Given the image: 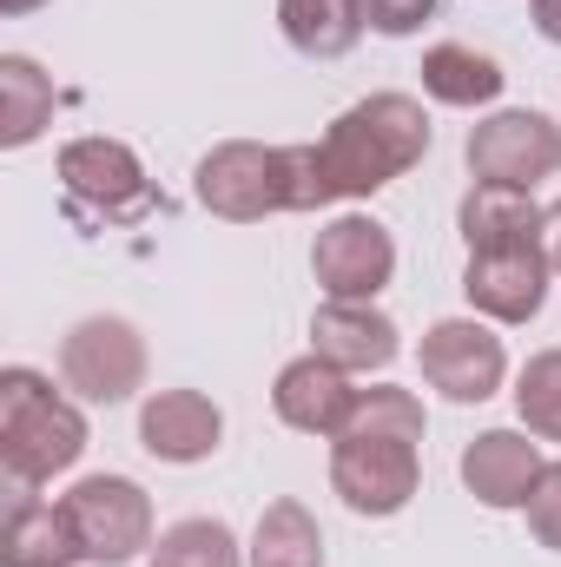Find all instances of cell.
<instances>
[{
    "label": "cell",
    "instance_id": "obj_1",
    "mask_svg": "<svg viewBox=\"0 0 561 567\" xmlns=\"http://www.w3.org/2000/svg\"><path fill=\"white\" fill-rule=\"evenodd\" d=\"M290 152H297V205L324 212L344 198H370L397 185L410 165H422L429 113L410 93H370L350 113H337L317 145H290Z\"/></svg>",
    "mask_w": 561,
    "mask_h": 567
},
{
    "label": "cell",
    "instance_id": "obj_2",
    "mask_svg": "<svg viewBox=\"0 0 561 567\" xmlns=\"http://www.w3.org/2000/svg\"><path fill=\"white\" fill-rule=\"evenodd\" d=\"M86 455V416L53 390V377L7 363L0 370V468L20 488H40L67 475Z\"/></svg>",
    "mask_w": 561,
    "mask_h": 567
},
{
    "label": "cell",
    "instance_id": "obj_3",
    "mask_svg": "<svg viewBox=\"0 0 561 567\" xmlns=\"http://www.w3.org/2000/svg\"><path fill=\"white\" fill-rule=\"evenodd\" d=\"M192 192L212 218L225 225H258L297 205V152L290 145H258V140H225L212 145L192 172Z\"/></svg>",
    "mask_w": 561,
    "mask_h": 567
},
{
    "label": "cell",
    "instance_id": "obj_4",
    "mask_svg": "<svg viewBox=\"0 0 561 567\" xmlns=\"http://www.w3.org/2000/svg\"><path fill=\"white\" fill-rule=\"evenodd\" d=\"M60 192H67V218L86 231H120V225H140L145 212H159V192L145 178L140 152L106 133L60 145Z\"/></svg>",
    "mask_w": 561,
    "mask_h": 567
},
{
    "label": "cell",
    "instance_id": "obj_5",
    "mask_svg": "<svg viewBox=\"0 0 561 567\" xmlns=\"http://www.w3.org/2000/svg\"><path fill=\"white\" fill-rule=\"evenodd\" d=\"M422 442L417 435H390V429H344L330 442V488L344 495L350 515L390 522L417 502L422 488Z\"/></svg>",
    "mask_w": 561,
    "mask_h": 567
},
{
    "label": "cell",
    "instance_id": "obj_6",
    "mask_svg": "<svg viewBox=\"0 0 561 567\" xmlns=\"http://www.w3.org/2000/svg\"><path fill=\"white\" fill-rule=\"evenodd\" d=\"M67 522H73V542H80V561L93 567H126L152 548V502L133 475H86L60 495Z\"/></svg>",
    "mask_w": 561,
    "mask_h": 567
},
{
    "label": "cell",
    "instance_id": "obj_7",
    "mask_svg": "<svg viewBox=\"0 0 561 567\" xmlns=\"http://www.w3.org/2000/svg\"><path fill=\"white\" fill-rule=\"evenodd\" d=\"M60 383L80 403H133L145 390V337L126 317H80L60 337Z\"/></svg>",
    "mask_w": 561,
    "mask_h": 567
},
{
    "label": "cell",
    "instance_id": "obj_8",
    "mask_svg": "<svg viewBox=\"0 0 561 567\" xmlns=\"http://www.w3.org/2000/svg\"><path fill=\"white\" fill-rule=\"evenodd\" d=\"M462 158H469L476 185H522V192H536L542 178L561 172V126L549 113H529V106L489 113V120L469 133Z\"/></svg>",
    "mask_w": 561,
    "mask_h": 567
},
{
    "label": "cell",
    "instance_id": "obj_9",
    "mask_svg": "<svg viewBox=\"0 0 561 567\" xmlns=\"http://www.w3.org/2000/svg\"><path fill=\"white\" fill-rule=\"evenodd\" d=\"M310 278L337 303H377V290L397 278V238H390V225H377L364 212L330 218L317 231V245H310Z\"/></svg>",
    "mask_w": 561,
    "mask_h": 567
},
{
    "label": "cell",
    "instance_id": "obj_10",
    "mask_svg": "<svg viewBox=\"0 0 561 567\" xmlns=\"http://www.w3.org/2000/svg\"><path fill=\"white\" fill-rule=\"evenodd\" d=\"M422 383L442 390L449 403H489L509 377V350L489 323L476 317H442L422 330Z\"/></svg>",
    "mask_w": 561,
    "mask_h": 567
},
{
    "label": "cell",
    "instance_id": "obj_11",
    "mask_svg": "<svg viewBox=\"0 0 561 567\" xmlns=\"http://www.w3.org/2000/svg\"><path fill=\"white\" fill-rule=\"evenodd\" d=\"M549 245H502V251H469L462 265V297L489 323H529L549 303Z\"/></svg>",
    "mask_w": 561,
    "mask_h": 567
},
{
    "label": "cell",
    "instance_id": "obj_12",
    "mask_svg": "<svg viewBox=\"0 0 561 567\" xmlns=\"http://www.w3.org/2000/svg\"><path fill=\"white\" fill-rule=\"evenodd\" d=\"M542 442L529 429H482L462 449V488L482 508H529L536 482H542Z\"/></svg>",
    "mask_w": 561,
    "mask_h": 567
},
{
    "label": "cell",
    "instance_id": "obj_13",
    "mask_svg": "<svg viewBox=\"0 0 561 567\" xmlns=\"http://www.w3.org/2000/svg\"><path fill=\"white\" fill-rule=\"evenodd\" d=\"M272 410H278V423L297 429V435H344L350 410H357V383H350V370H337V363H324V357L310 350V357H297V363L278 370Z\"/></svg>",
    "mask_w": 561,
    "mask_h": 567
},
{
    "label": "cell",
    "instance_id": "obj_14",
    "mask_svg": "<svg viewBox=\"0 0 561 567\" xmlns=\"http://www.w3.org/2000/svg\"><path fill=\"white\" fill-rule=\"evenodd\" d=\"M310 350L324 363L350 370V377H370V370H390L397 363L404 337H397V323L377 303H337V297H324L317 317H310Z\"/></svg>",
    "mask_w": 561,
    "mask_h": 567
},
{
    "label": "cell",
    "instance_id": "obj_15",
    "mask_svg": "<svg viewBox=\"0 0 561 567\" xmlns=\"http://www.w3.org/2000/svg\"><path fill=\"white\" fill-rule=\"evenodd\" d=\"M218 442H225V410L212 396H198V390H159V396H145V410H140L145 455L192 468V462L218 455Z\"/></svg>",
    "mask_w": 561,
    "mask_h": 567
},
{
    "label": "cell",
    "instance_id": "obj_16",
    "mask_svg": "<svg viewBox=\"0 0 561 567\" xmlns=\"http://www.w3.org/2000/svg\"><path fill=\"white\" fill-rule=\"evenodd\" d=\"M80 542L60 502H40V488L7 482V542H0V567H73Z\"/></svg>",
    "mask_w": 561,
    "mask_h": 567
},
{
    "label": "cell",
    "instance_id": "obj_17",
    "mask_svg": "<svg viewBox=\"0 0 561 567\" xmlns=\"http://www.w3.org/2000/svg\"><path fill=\"white\" fill-rule=\"evenodd\" d=\"M542 205L522 185H469V198L456 205L462 245L469 251H502V245H542Z\"/></svg>",
    "mask_w": 561,
    "mask_h": 567
},
{
    "label": "cell",
    "instance_id": "obj_18",
    "mask_svg": "<svg viewBox=\"0 0 561 567\" xmlns=\"http://www.w3.org/2000/svg\"><path fill=\"white\" fill-rule=\"evenodd\" d=\"M502 80H509V73H502L489 53L462 47V40H442V47L422 53V93H429L436 106H456V113L496 106V100H502Z\"/></svg>",
    "mask_w": 561,
    "mask_h": 567
},
{
    "label": "cell",
    "instance_id": "obj_19",
    "mask_svg": "<svg viewBox=\"0 0 561 567\" xmlns=\"http://www.w3.org/2000/svg\"><path fill=\"white\" fill-rule=\"evenodd\" d=\"M278 33L304 60H344L364 40L357 0H278Z\"/></svg>",
    "mask_w": 561,
    "mask_h": 567
},
{
    "label": "cell",
    "instance_id": "obj_20",
    "mask_svg": "<svg viewBox=\"0 0 561 567\" xmlns=\"http://www.w3.org/2000/svg\"><path fill=\"white\" fill-rule=\"evenodd\" d=\"M53 126V80L27 60V53H7L0 60V145L20 152Z\"/></svg>",
    "mask_w": 561,
    "mask_h": 567
},
{
    "label": "cell",
    "instance_id": "obj_21",
    "mask_svg": "<svg viewBox=\"0 0 561 567\" xmlns=\"http://www.w3.org/2000/svg\"><path fill=\"white\" fill-rule=\"evenodd\" d=\"M252 567H324V528L304 502H272L252 528V548H245Z\"/></svg>",
    "mask_w": 561,
    "mask_h": 567
},
{
    "label": "cell",
    "instance_id": "obj_22",
    "mask_svg": "<svg viewBox=\"0 0 561 567\" xmlns=\"http://www.w3.org/2000/svg\"><path fill=\"white\" fill-rule=\"evenodd\" d=\"M145 567H245V555H238V535L218 515H192V522H172L152 542Z\"/></svg>",
    "mask_w": 561,
    "mask_h": 567
},
{
    "label": "cell",
    "instance_id": "obj_23",
    "mask_svg": "<svg viewBox=\"0 0 561 567\" xmlns=\"http://www.w3.org/2000/svg\"><path fill=\"white\" fill-rule=\"evenodd\" d=\"M516 416L536 442H561V350H536L516 377Z\"/></svg>",
    "mask_w": 561,
    "mask_h": 567
},
{
    "label": "cell",
    "instance_id": "obj_24",
    "mask_svg": "<svg viewBox=\"0 0 561 567\" xmlns=\"http://www.w3.org/2000/svg\"><path fill=\"white\" fill-rule=\"evenodd\" d=\"M344 429H390V435H417L422 442V403L410 390H397V383H377V390H357V410H350V423Z\"/></svg>",
    "mask_w": 561,
    "mask_h": 567
},
{
    "label": "cell",
    "instance_id": "obj_25",
    "mask_svg": "<svg viewBox=\"0 0 561 567\" xmlns=\"http://www.w3.org/2000/svg\"><path fill=\"white\" fill-rule=\"evenodd\" d=\"M529 535L561 555V462L542 468V482H536V495H529Z\"/></svg>",
    "mask_w": 561,
    "mask_h": 567
},
{
    "label": "cell",
    "instance_id": "obj_26",
    "mask_svg": "<svg viewBox=\"0 0 561 567\" xmlns=\"http://www.w3.org/2000/svg\"><path fill=\"white\" fill-rule=\"evenodd\" d=\"M357 13H364V27L404 40V33H417L422 20H436V0H357Z\"/></svg>",
    "mask_w": 561,
    "mask_h": 567
},
{
    "label": "cell",
    "instance_id": "obj_27",
    "mask_svg": "<svg viewBox=\"0 0 561 567\" xmlns=\"http://www.w3.org/2000/svg\"><path fill=\"white\" fill-rule=\"evenodd\" d=\"M529 13H536V33L549 47H561V0H529Z\"/></svg>",
    "mask_w": 561,
    "mask_h": 567
},
{
    "label": "cell",
    "instance_id": "obj_28",
    "mask_svg": "<svg viewBox=\"0 0 561 567\" xmlns=\"http://www.w3.org/2000/svg\"><path fill=\"white\" fill-rule=\"evenodd\" d=\"M542 245H549V265L561 271V198L549 205V218H542Z\"/></svg>",
    "mask_w": 561,
    "mask_h": 567
},
{
    "label": "cell",
    "instance_id": "obj_29",
    "mask_svg": "<svg viewBox=\"0 0 561 567\" xmlns=\"http://www.w3.org/2000/svg\"><path fill=\"white\" fill-rule=\"evenodd\" d=\"M33 7H47V0H0V13H7V20H20V13H33Z\"/></svg>",
    "mask_w": 561,
    "mask_h": 567
}]
</instances>
